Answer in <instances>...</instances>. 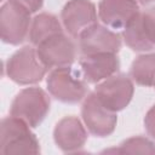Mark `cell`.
<instances>
[{
	"instance_id": "obj_22",
	"label": "cell",
	"mask_w": 155,
	"mask_h": 155,
	"mask_svg": "<svg viewBox=\"0 0 155 155\" xmlns=\"http://www.w3.org/2000/svg\"><path fill=\"white\" fill-rule=\"evenodd\" d=\"M154 85H155V84H154Z\"/></svg>"
},
{
	"instance_id": "obj_11",
	"label": "cell",
	"mask_w": 155,
	"mask_h": 155,
	"mask_svg": "<svg viewBox=\"0 0 155 155\" xmlns=\"http://www.w3.org/2000/svg\"><path fill=\"white\" fill-rule=\"evenodd\" d=\"M80 67L85 80L90 84H98L119 71L120 61L116 53L82 54Z\"/></svg>"
},
{
	"instance_id": "obj_9",
	"label": "cell",
	"mask_w": 155,
	"mask_h": 155,
	"mask_svg": "<svg viewBox=\"0 0 155 155\" xmlns=\"http://www.w3.org/2000/svg\"><path fill=\"white\" fill-rule=\"evenodd\" d=\"M79 47L82 54L117 53L121 48V38L104 25L94 23L84 29L79 36Z\"/></svg>"
},
{
	"instance_id": "obj_21",
	"label": "cell",
	"mask_w": 155,
	"mask_h": 155,
	"mask_svg": "<svg viewBox=\"0 0 155 155\" xmlns=\"http://www.w3.org/2000/svg\"><path fill=\"white\" fill-rule=\"evenodd\" d=\"M154 0H137V2H139V4H142V5H148V4H150V2H153Z\"/></svg>"
},
{
	"instance_id": "obj_20",
	"label": "cell",
	"mask_w": 155,
	"mask_h": 155,
	"mask_svg": "<svg viewBox=\"0 0 155 155\" xmlns=\"http://www.w3.org/2000/svg\"><path fill=\"white\" fill-rule=\"evenodd\" d=\"M11 1H15L21 6L25 7L30 13L39 11L44 5V0H11Z\"/></svg>"
},
{
	"instance_id": "obj_7",
	"label": "cell",
	"mask_w": 155,
	"mask_h": 155,
	"mask_svg": "<svg viewBox=\"0 0 155 155\" xmlns=\"http://www.w3.org/2000/svg\"><path fill=\"white\" fill-rule=\"evenodd\" d=\"M133 92V82L125 74H116L103 80L94 90L102 104L114 113L125 109L130 104Z\"/></svg>"
},
{
	"instance_id": "obj_17",
	"label": "cell",
	"mask_w": 155,
	"mask_h": 155,
	"mask_svg": "<svg viewBox=\"0 0 155 155\" xmlns=\"http://www.w3.org/2000/svg\"><path fill=\"white\" fill-rule=\"evenodd\" d=\"M115 151L121 154H155V144L145 137H131L124 140Z\"/></svg>"
},
{
	"instance_id": "obj_18",
	"label": "cell",
	"mask_w": 155,
	"mask_h": 155,
	"mask_svg": "<svg viewBox=\"0 0 155 155\" xmlns=\"http://www.w3.org/2000/svg\"><path fill=\"white\" fill-rule=\"evenodd\" d=\"M142 19L147 35L155 46V6L147 10L145 12H142Z\"/></svg>"
},
{
	"instance_id": "obj_1",
	"label": "cell",
	"mask_w": 155,
	"mask_h": 155,
	"mask_svg": "<svg viewBox=\"0 0 155 155\" xmlns=\"http://www.w3.org/2000/svg\"><path fill=\"white\" fill-rule=\"evenodd\" d=\"M40 144L30 126L19 117L8 116L0 125V154H39Z\"/></svg>"
},
{
	"instance_id": "obj_4",
	"label": "cell",
	"mask_w": 155,
	"mask_h": 155,
	"mask_svg": "<svg viewBox=\"0 0 155 155\" xmlns=\"http://www.w3.org/2000/svg\"><path fill=\"white\" fill-rule=\"evenodd\" d=\"M7 76L19 85H31L40 82L47 68L40 61L36 50L24 46L16 51L6 62Z\"/></svg>"
},
{
	"instance_id": "obj_8",
	"label": "cell",
	"mask_w": 155,
	"mask_h": 155,
	"mask_svg": "<svg viewBox=\"0 0 155 155\" xmlns=\"http://www.w3.org/2000/svg\"><path fill=\"white\" fill-rule=\"evenodd\" d=\"M40 61L47 69L71 65L76 57V46L67 35H53L36 46Z\"/></svg>"
},
{
	"instance_id": "obj_19",
	"label": "cell",
	"mask_w": 155,
	"mask_h": 155,
	"mask_svg": "<svg viewBox=\"0 0 155 155\" xmlns=\"http://www.w3.org/2000/svg\"><path fill=\"white\" fill-rule=\"evenodd\" d=\"M144 127L147 133L155 139V104L147 111L144 117Z\"/></svg>"
},
{
	"instance_id": "obj_5",
	"label": "cell",
	"mask_w": 155,
	"mask_h": 155,
	"mask_svg": "<svg viewBox=\"0 0 155 155\" xmlns=\"http://www.w3.org/2000/svg\"><path fill=\"white\" fill-rule=\"evenodd\" d=\"M30 12L15 1L5 2L0 8V31L4 42L18 45L30 30Z\"/></svg>"
},
{
	"instance_id": "obj_12",
	"label": "cell",
	"mask_w": 155,
	"mask_h": 155,
	"mask_svg": "<svg viewBox=\"0 0 155 155\" xmlns=\"http://www.w3.org/2000/svg\"><path fill=\"white\" fill-rule=\"evenodd\" d=\"M53 139L61 150L73 153L85 145L87 132L80 119L76 116H65L57 122L53 131Z\"/></svg>"
},
{
	"instance_id": "obj_3",
	"label": "cell",
	"mask_w": 155,
	"mask_h": 155,
	"mask_svg": "<svg viewBox=\"0 0 155 155\" xmlns=\"http://www.w3.org/2000/svg\"><path fill=\"white\" fill-rule=\"evenodd\" d=\"M50 97L40 87H28L15 97L10 114L25 121L31 128L38 127L50 110Z\"/></svg>"
},
{
	"instance_id": "obj_13",
	"label": "cell",
	"mask_w": 155,
	"mask_h": 155,
	"mask_svg": "<svg viewBox=\"0 0 155 155\" xmlns=\"http://www.w3.org/2000/svg\"><path fill=\"white\" fill-rule=\"evenodd\" d=\"M139 12L137 0H101L98 16L101 21L113 29H121Z\"/></svg>"
},
{
	"instance_id": "obj_15",
	"label": "cell",
	"mask_w": 155,
	"mask_h": 155,
	"mask_svg": "<svg viewBox=\"0 0 155 155\" xmlns=\"http://www.w3.org/2000/svg\"><path fill=\"white\" fill-rule=\"evenodd\" d=\"M122 38L125 44L133 51H138V52L149 51L154 47L153 42L149 40L147 31L144 29L140 11L124 28Z\"/></svg>"
},
{
	"instance_id": "obj_14",
	"label": "cell",
	"mask_w": 155,
	"mask_h": 155,
	"mask_svg": "<svg viewBox=\"0 0 155 155\" xmlns=\"http://www.w3.org/2000/svg\"><path fill=\"white\" fill-rule=\"evenodd\" d=\"M62 33L63 29L58 18L52 13L42 12L33 18L29 30V39L33 45L38 46L44 40Z\"/></svg>"
},
{
	"instance_id": "obj_10",
	"label": "cell",
	"mask_w": 155,
	"mask_h": 155,
	"mask_svg": "<svg viewBox=\"0 0 155 155\" xmlns=\"http://www.w3.org/2000/svg\"><path fill=\"white\" fill-rule=\"evenodd\" d=\"M61 18L68 34L78 38L84 29L97 23V10L90 0H69L62 10Z\"/></svg>"
},
{
	"instance_id": "obj_16",
	"label": "cell",
	"mask_w": 155,
	"mask_h": 155,
	"mask_svg": "<svg viewBox=\"0 0 155 155\" xmlns=\"http://www.w3.org/2000/svg\"><path fill=\"white\" fill-rule=\"evenodd\" d=\"M130 75L140 86H153L155 84V53L138 56L132 62Z\"/></svg>"
},
{
	"instance_id": "obj_6",
	"label": "cell",
	"mask_w": 155,
	"mask_h": 155,
	"mask_svg": "<svg viewBox=\"0 0 155 155\" xmlns=\"http://www.w3.org/2000/svg\"><path fill=\"white\" fill-rule=\"evenodd\" d=\"M81 116L90 133L96 137H108L115 131L117 122L116 113L105 108L94 92L85 97Z\"/></svg>"
},
{
	"instance_id": "obj_2",
	"label": "cell",
	"mask_w": 155,
	"mask_h": 155,
	"mask_svg": "<svg viewBox=\"0 0 155 155\" xmlns=\"http://www.w3.org/2000/svg\"><path fill=\"white\" fill-rule=\"evenodd\" d=\"M47 90L52 97L63 103L74 104L86 97V80L70 65L54 68L47 78Z\"/></svg>"
}]
</instances>
